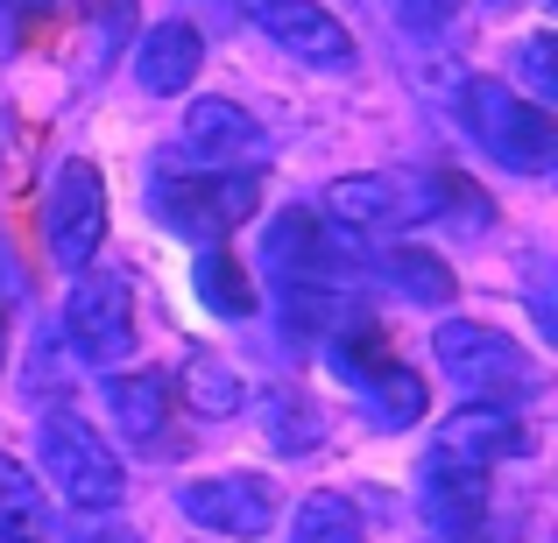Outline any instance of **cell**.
Returning <instances> with one entry per match:
<instances>
[{
	"label": "cell",
	"instance_id": "6da1fadb",
	"mask_svg": "<svg viewBox=\"0 0 558 543\" xmlns=\"http://www.w3.org/2000/svg\"><path fill=\"white\" fill-rule=\"evenodd\" d=\"M36 459H43V480L64 494L78 516H113L128 494V466L107 452V437L93 431L85 417L71 409H50L36 423Z\"/></svg>",
	"mask_w": 558,
	"mask_h": 543
},
{
	"label": "cell",
	"instance_id": "7a4b0ae2",
	"mask_svg": "<svg viewBox=\"0 0 558 543\" xmlns=\"http://www.w3.org/2000/svg\"><path fill=\"white\" fill-rule=\"evenodd\" d=\"M460 113H466V127H474V141L502 170H517V177H551L558 170V121L545 107H531L523 92H509V85H495V78H474L460 92Z\"/></svg>",
	"mask_w": 558,
	"mask_h": 543
},
{
	"label": "cell",
	"instance_id": "3957f363",
	"mask_svg": "<svg viewBox=\"0 0 558 543\" xmlns=\"http://www.w3.org/2000/svg\"><path fill=\"white\" fill-rule=\"evenodd\" d=\"M432 354L446 367V381H460V388H474V395H495V403H523V395L545 388L537 360L523 354L509 332L474 325V318H446V325L432 332Z\"/></svg>",
	"mask_w": 558,
	"mask_h": 543
},
{
	"label": "cell",
	"instance_id": "277c9868",
	"mask_svg": "<svg viewBox=\"0 0 558 543\" xmlns=\"http://www.w3.org/2000/svg\"><path fill=\"white\" fill-rule=\"evenodd\" d=\"M262 205V177L255 170H233V177H163L156 184V219L184 240L219 247L247 212Z\"/></svg>",
	"mask_w": 558,
	"mask_h": 543
},
{
	"label": "cell",
	"instance_id": "5b68a950",
	"mask_svg": "<svg viewBox=\"0 0 558 543\" xmlns=\"http://www.w3.org/2000/svg\"><path fill=\"white\" fill-rule=\"evenodd\" d=\"M332 360H340V374L354 381V395L368 403V417L381 431H403V423H417L424 409H432V395H424V381L410 374L403 360L389 354V346L375 340V332H354V340L332 346Z\"/></svg>",
	"mask_w": 558,
	"mask_h": 543
},
{
	"label": "cell",
	"instance_id": "8992f818",
	"mask_svg": "<svg viewBox=\"0 0 558 543\" xmlns=\"http://www.w3.org/2000/svg\"><path fill=\"white\" fill-rule=\"evenodd\" d=\"M43 240L64 269H85L107 240V177L93 163H64L50 184V205H43Z\"/></svg>",
	"mask_w": 558,
	"mask_h": 543
},
{
	"label": "cell",
	"instance_id": "52a82bcc",
	"mask_svg": "<svg viewBox=\"0 0 558 543\" xmlns=\"http://www.w3.org/2000/svg\"><path fill=\"white\" fill-rule=\"evenodd\" d=\"M247 22L312 71H354V36L318 0H247Z\"/></svg>",
	"mask_w": 558,
	"mask_h": 543
},
{
	"label": "cell",
	"instance_id": "ba28073f",
	"mask_svg": "<svg viewBox=\"0 0 558 543\" xmlns=\"http://www.w3.org/2000/svg\"><path fill=\"white\" fill-rule=\"evenodd\" d=\"M64 332L93 367H121L135 346V297H128L121 275H85L64 304Z\"/></svg>",
	"mask_w": 558,
	"mask_h": 543
},
{
	"label": "cell",
	"instance_id": "9c48e42d",
	"mask_svg": "<svg viewBox=\"0 0 558 543\" xmlns=\"http://www.w3.org/2000/svg\"><path fill=\"white\" fill-rule=\"evenodd\" d=\"M178 508L198 530L213 536H269L276 530V488L262 473H213V480H191L178 494Z\"/></svg>",
	"mask_w": 558,
	"mask_h": 543
},
{
	"label": "cell",
	"instance_id": "30bf717a",
	"mask_svg": "<svg viewBox=\"0 0 558 543\" xmlns=\"http://www.w3.org/2000/svg\"><path fill=\"white\" fill-rule=\"evenodd\" d=\"M417 480H424V488H417L424 522H432L446 543H474L481 516H488V466L460 459V452H432Z\"/></svg>",
	"mask_w": 558,
	"mask_h": 543
},
{
	"label": "cell",
	"instance_id": "8fae6325",
	"mask_svg": "<svg viewBox=\"0 0 558 543\" xmlns=\"http://www.w3.org/2000/svg\"><path fill=\"white\" fill-rule=\"evenodd\" d=\"M318 219H332L347 233H389V226H410V219H432V190L410 177H340L326 190Z\"/></svg>",
	"mask_w": 558,
	"mask_h": 543
},
{
	"label": "cell",
	"instance_id": "7c38bea8",
	"mask_svg": "<svg viewBox=\"0 0 558 543\" xmlns=\"http://www.w3.org/2000/svg\"><path fill=\"white\" fill-rule=\"evenodd\" d=\"M269 269L283 275V283H332V275H347L354 269V247L332 233V219H318V212H283L269 226Z\"/></svg>",
	"mask_w": 558,
	"mask_h": 543
},
{
	"label": "cell",
	"instance_id": "4fadbf2b",
	"mask_svg": "<svg viewBox=\"0 0 558 543\" xmlns=\"http://www.w3.org/2000/svg\"><path fill=\"white\" fill-rule=\"evenodd\" d=\"M198 64H205V42H198L191 22H156L149 36H142V50H135L142 92H184V85L198 78Z\"/></svg>",
	"mask_w": 558,
	"mask_h": 543
},
{
	"label": "cell",
	"instance_id": "5bb4252c",
	"mask_svg": "<svg viewBox=\"0 0 558 543\" xmlns=\"http://www.w3.org/2000/svg\"><path fill=\"white\" fill-rule=\"evenodd\" d=\"M170 403H178V381H170L163 367H135V374H113V417H121V431L135 437L142 452L163 445Z\"/></svg>",
	"mask_w": 558,
	"mask_h": 543
},
{
	"label": "cell",
	"instance_id": "9a60e30c",
	"mask_svg": "<svg viewBox=\"0 0 558 543\" xmlns=\"http://www.w3.org/2000/svg\"><path fill=\"white\" fill-rule=\"evenodd\" d=\"M438 452H460V459L488 466V459H502V452H531V431H523L502 403H474V409H460V417H446V445Z\"/></svg>",
	"mask_w": 558,
	"mask_h": 543
},
{
	"label": "cell",
	"instance_id": "2e32d148",
	"mask_svg": "<svg viewBox=\"0 0 558 543\" xmlns=\"http://www.w3.org/2000/svg\"><path fill=\"white\" fill-rule=\"evenodd\" d=\"M184 135H191V149H198L205 163H241V156L262 149V127L247 121L233 99H198V107L184 113Z\"/></svg>",
	"mask_w": 558,
	"mask_h": 543
},
{
	"label": "cell",
	"instance_id": "e0dca14e",
	"mask_svg": "<svg viewBox=\"0 0 558 543\" xmlns=\"http://www.w3.org/2000/svg\"><path fill=\"white\" fill-rule=\"evenodd\" d=\"M191 289H198V304L219 311V318H247V311H255V283H247V269L227 255V247H198V261H191Z\"/></svg>",
	"mask_w": 558,
	"mask_h": 543
},
{
	"label": "cell",
	"instance_id": "ac0fdd59",
	"mask_svg": "<svg viewBox=\"0 0 558 543\" xmlns=\"http://www.w3.org/2000/svg\"><path fill=\"white\" fill-rule=\"evenodd\" d=\"M0 543H50V508L43 488L0 452Z\"/></svg>",
	"mask_w": 558,
	"mask_h": 543
},
{
	"label": "cell",
	"instance_id": "d6986e66",
	"mask_svg": "<svg viewBox=\"0 0 558 543\" xmlns=\"http://www.w3.org/2000/svg\"><path fill=\"white\" fill-rule=\"evenodd\" d=\"M375 269L410 304H452V269L438 255H424V247H389V255H375Z\"/></svg>",
	"mask_w": 558,
	"mask_h": 543
},
{
	"label": "cell",
	"instance_id": "ffe728a7",
	"mask_svg": "<svg viewBox=\"0 0 558 543\" xmlns=\"http://www.w3.org/2000/svg\"><path fill=\"white\" fill-rule=\"evenodd\" d=\"M290 543H368V530H361V508L347 494H312L290 522Z\"/></svg>",
	"mask_w": 558,
	"mask_h": 543
},
{
	"label": "cell",
	"instance_id": "44dd1931",
	"mask_svg": "<svg viewBox=\"0 0 558 543\" xmlns=\"http://www.w3.org/2000/svg\"><path fill=\"white\" fill-rule=\"evenodd\" d=\"M262 423H269V445L276 452H318V437H326V423H318V409L304 403V395H290V388H276L269 403H262Z\"/></svg>",
	"mask_w": 558,
	"mask_h": 543
},
{
	"label": "cell",
	"instance_id": "7402d4cb",
	"mask_svg": "<svg viewBox=\"0 0 558 543\" xmlns=\"http://www.w3.org/2000/svg\"><path fill=\"white\" fill-rule=\"evenodd\" d=\"M184 403L198 409V417H233V409L247 403V388H241V374H233L227 360H191L184 367Z\"/></svg>",
	"mask_w": 558,
	"mask_h": 543
},
{
	"label": "cell",
	"instance_id": "603a6c76",
	"mask_svg": "<svg viewBox=\"0 0 558 543\" xmlns=\"http://www.w3.org/2000/svg\"><path fill=\"white\" fill-rule=\"evenodd\" d=\"M424 190H432V212H446L452 219V226H466V233H488V190H481V184H466V177H452V170H446V177H424Z\"/></svg>",
	"mask_w": 558,
	"mask_h": 543
},
{
	"label": "cell",
	"instance_id": "cb8c5ba5",
	"mask_svg": "<svg viewBox=\"0 0 558 543\" xmlns=\"http://www.w3.org/2000/svg\"><path fill=\"white\" fill-rule=\"evenodd\" d=\"M517 78H523V99L531 107H551L558 99V36H531L517 50Z\"/></svg>",
	"mask_w": 558,
	"mask_h": 543
},
{
	"label": "cell",
	"instance_id": "d4e9b609",
	"mask_svg": "<svg viewBox=\"0 0 558 543\" xmlns=\"http://www.w3.org/2000/svg\"><path fill=\"white\" fill-rule=\"evenodd\" d=\"M460 8H466V0H389V14L410 22V28H446Z\"/></svg>",
	"mask_w": 558,
	"mask_h": 543
},
{
	"label": "cell",
	"instance_id": "484cf974",
	"mask_svg": "<svg viewBox=\"0 0 558 543\" xmlns=\"http://www.w3.org/2000/svg\"><path fill=\"white\" fill-rule=\"evenodd\" d=\"M71 543H142L128 522H113V516H85L78 530H71Z\"/></svg>",
	"mask_w": 558,
	"mask_h": 543
},
{
	"label": "cell",
	"instance_id": "4316f807",
	"mask_svg": "<svg viewBox=\"0 0 558 543\" xmlns=\"http://www.w3.org/2000/svg\"><path fill=\"white\" fill-rule=\"evenodd\" d=\"M8 8H22V14H36V8H50V0H8Z\"/></svg>",
	"mask_w": 558,
	"mask_h": 543
}]
</instances>
